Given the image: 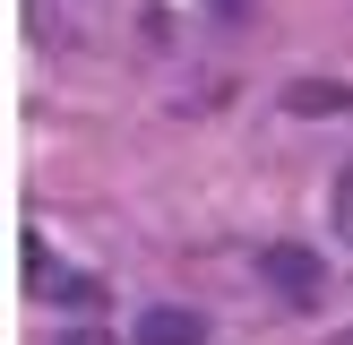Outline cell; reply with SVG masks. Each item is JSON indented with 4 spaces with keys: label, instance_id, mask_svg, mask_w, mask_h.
Segmentation results:
<instances>
[{
    "label": "cell",
    "instance_id": "1",
    "mask_svg": "<svg viewBox=\"0 0 353 345\" xmlns=\"http://www.w3.org/2000/svg\"><path fill=\"white\" fill-rule=\"evenodd\" d=\"M26 285L43 293V302H95V285H86V276H69L43 241H26Z\"/></svg>",
    "mask_w": 353,
    "mask_h": 345
},
{
    "label": "cell",
    "instance_id": "6",
    "mask_svg": "<svg viewBox=\"0 0 353 345\" xmlns=\"http://www.w3.org/2000/svg\"><path fill=\"white\" fill-rule=\"evenodd\" d=\"M61 345H112V337H95V328H86V337H61Z\"/></svg>",
    "mask_w": 353,
    "mask_h": 345
},
{
    "label": "cell",
    "instance_id": "7",
    "mask_svg": "<svg viewBox=\"0 0 353 345\" xmlns=\"http://www.w3.org/2000/svg\"><path fill=\"white\" fill-rule=\"evenodd\" d=\"M207 9H224V17H233V9H250V0H207Z\"/></svg>",
    "mask_w": 353,
    "mask_h": 345
},
{
    "label": "cell",
    "instance_id": "2",
    "mask_svg": "<svg viewBox=\"0 0 353 345\" xmlns=\"http://www.w3.org/2000/svg\"><path fill=\"white\" fill-rule=\"evenodd\" d=\"M268 285L293 293V302H319V259L310 250H268Z\"/></svg>",
    "mask_w": 353,
    "mask_h": 345
},
{
    "label": "cell",
    "instance_id": "3",
    "mask_svg": "<svg viewBox=\"0 0 353 345\" xmlns=\"http://www.w3.org/2000/svg\"><path fill=\"white\" fill-rule=\"evenodd\" d=\"M199 337H207L199 310H147L138 319V345H199Z\"/></svg>",
    "mask_w": 353,
    "mask_h": 345
},
{
    "label": "cell",
    "instance_id": "5",
    "mask_svg": "<svg viewBox=\"0 0 353 345\" xmlns=\"http://www.w3.org/2000/svg\"><path fill=\"white\" fill-rule=\"evenodd\" d=\"M327 216H336V233H345V241H353V164H345V172H336V207H327Z\"/></svg>",
    "mask_w": 353,
    "mask_h": 345
},
{
    "label": "cell",
    "instance_id": "4",
    "mask_svg": "<svg viewBox=\"0 0 353 345\" xmlns=\"http://www.w3.org/2000/svg\"><path fill=\"white\" fill-rule=\"evenodd\" d=\"M285 112H353V86H327V78H302V86H285Z\"/></svg>",
    "mask_w": 353,
    "mask_h": 345
}]
</instances>
